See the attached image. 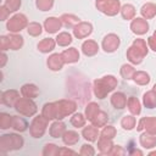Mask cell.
<instances>
[{"instance_id":"obj_1","label":"cell","mask_w":156,"mask_h":156,"mask_svg":"<svg viewBox=\"0 0 156 156\" xmlns=\"http://www.w3.org/2000/svg\"><path fill=\"white\" fill-rule=\"evenodd\" d=\"M76 110V104L72 101H60L55 104H46L43 108V116L48 119L63 118L65 116L72 113Z\"/></svg>"},{"instance_id":"obj_2","label":"cell","mask_w":156,"mask_h":156,"mask_svg":"<svg viewBox=\"0 0 156 156\" xmlns=\"http://www.w3.org/2000/svg\"><path fill=\"white\" fill-rule=\"evenodd\" d=\"M95 94L100 98V99H104L105 95L111 91L116 85H117V80L113 76H107V77H104L102 79L100 80H96L95 82Z\"/></svg>"},{"instance_id":"obj_3","label":"cell","mask_w":156,"mask_h":156,"mask_svg":"<svg viewBox=\"0 0 156 156\" xmlns=\"http://www.w3.org/2000/svg\"><path fill=\"white\" fill-rule=\"evenodd\" d=\"M146 52H147V49H146L145 41L141 39H138L134 41L133 46L128 50V57L133 63H140L143 60V56H145Z\"/></svg>"},{"instance_id":"obj_4","label":"cell","mask_w":156,"mask_h":156,"mask_svg":"<svg viewBox=\"0 0 156 156\" xmlns=\"http://www.w3.org/2000/svg\"><path fill=\"white\" fill-rule=\"evenodd\" d=\"M23 145V139L16 134H5L0 139V149L2 151L21 149Z\"/></svg>"},{"instance_id":"obj_5","label":"cell","mask_w":156,"mask_h":156,"mask_svg":"<svg viewBox=\"0 0 156 156\" xmlns=\"http://www.w3.org/2000/svg\"><path fill=\"white\" fill-rule=\"evenodd\" d=\"M96 7H99V10L102 11L104 13L112 16L119 11V1L118 0H98Z\"/></svg>"},{"instance_id":"obj_6","label":"cell","mask_w":156,"mask_h":156,"mask_svg":"<svg viewBox=\"0 0 156 156\" xmlns=\"http://www.w3.org/2000/svg\"><path fill=\"white\" fill-rule=\"evenodd\" d=\"M16 110L20 113H23L26 116H32L37 111V106L33 101L29 100V98L26 99H20L16 102Z\"/></svg>"},{"instance_id":"obj_7","label":"cell","mask_w":156,"mask_h":156,"mask_svg":"<svg viewBox=\"0 0 156 156\" xmlns=\"http://www.w3.org/2000/svg\"><path fill=\"white\" fill-rule=\"evenodd\" d=\"M46 122H48V118L46 117L44 118V116H38L37 118H34V121L30 124V134L34 138H40L45 132Z\"/></svg>"},{"instance_id":"obj_8","label":"cell","mask_w":156,"mask_h":156,"mask_svg":"<svg viewBox=\"0 0 156 156\" xmlns=\"http://www.w3.org/2000/svg\"><path fill=\"white\" fill-rule=\"evenodd\" d=\"M27 24V18L24 15H16L7 22V29L10 32H18Z\"/></svg>"},{"instance_id":"obj_9","label":"cell","mask_w":156,"mask_h":156,"mask_svg":"<svg viewBox=\"0 0 156 156\" xmlns=\"http://www.w3.org/2000/svg\"><path fill=\"white\" fill-rule=\"evenodd\" d=\"M119 45V38L115 34H108L107 37H105L104 41H102V48L106 52H112L115 51Z\"/></svg>"},{"instance_id":"obj_10","label":"cell","mask_w":156,"mask_h":156,"mask_svg":"<svg viewBox=\"0 0 156 156\" xmlns=\"http://www.w3.org/2000/svg\"><path fill=\"white\" fill-rule=\"evenodd\" d=\"M143 128L150 134H156V118H143L138 124V130H141Z\"/></svg>"},{"instance_id":"obj_11","label":"cell","mask_w":156,"mask_h":156,"mask_svg":"<svg viewBox=\"0 0 156 156\" xmlns=\"http://www.w3.org/2000/svg\"><path fill=\"white\" fill-rule=\"evenodd\" d=\"M130 28H132V30H133L134 33H136V34H144V33L147 32L149 24H147V22H146L145 20H143V18H135V20L132 22Z\"/></svg>"},{"instance_id":"obj_12","label":"cell","mask_w":156,"mask_h":156,"mask_svg":"<svg viewBox=\"0 0 156 156\" xmlns=\"http://www.w3.org/2000/svg\"><path fill=\"white\" fill-rule=\"evenodd\" d=\"M62 65H63V60H62V56L58 55V54L51 55V56L49 57V60H48V66H49L52 71H58V69H61Z\"/></svg>"},{"instance_id":"obj_13","label":"cell","mask_w":156,"mask_h":156,"mask_svg":"<svg viewBox=\"0 0 156 156\" xmlns=\"http://www.w3.org/2000/svg\"><path fill=\"white\" fill-rule=\"evenodd\" d=\"M61 56H62V60H63V62H76V61H78V58H79V52L74 49V48H71V49H68V50H65L62 54H61Z\"/></svg>"},{"instance_id":"obj_14","label":"cell","mask_w":156,"mask_h":156,"mask_svg":"<svg viewBox=\"0 0 156 156\" xmlns=\"http://www.w3.org/2000/svg\"><path fill=\"white\" fill-rule=\"evenodd\" d=\"M91 33V26L89 23H79L74 29V35L77 38H84Z\"/></svg>"},{"instance_id":"obj_15","label":"cell","mask_w":156,"mask_h":156,"mask_svg":"<svg viewBox=\"0 0 156 156\" xmlns=\"http://www.w3.org/2000/svg\"><path fill=\"white\" fill-rule=\"evenodd\" d=\"M140 144L143 145V147H154L156 145V138L154 136V134H150V133H144L141 134L140 136Z\"/></svg>"},{"instance_id":"obj_16","label":"cell","mask_w":156,"mask_h":156,"mask_svg":"<svg viewBox=\"0 0 156 156\" xmlns=\"http://www.w3.org/2000/svg\"><path fill=\"white\" fill-rule=\"evenodd\" d=\"M60 27H61V22L57 18H55V17L46 18V21H45V29H46V32L55 33V32H57L60 29Z\"/></svg>"},{"instance_id":"obj_17","label":"cell","mask_w":156,"mask_h":156,"mask_svg":"<svg viewBox=\"0 0 156 156\" xmlns=\"http://www.w3.org/2000/svg\"><path fill=\"white\" fill-rule=\"evenodd\" d=\"M7 39V48L12 49V50H17L22 46L23 44V38L21 35H10V37H6Z\"/></svg>"},{"instance_id":"obj_18","label":"cell","mask_w":156,"mask_h":156,"mask_svg":"<svg viewBox=\"0 0 156 156\" xmlns=\"http://www.w3.org/2000/svg\"><path fill=\"white\" fill-rule=\"evenodd\" d=\"M82 49H83V52H84L85 55L91 56V55H94V54L99 50V46H98V44H96L95 41H93V40H87V41L83 43Z\"/></svg>"},{"instance_id":"obj_19","label":"cell","mask_w":156,"mask_h":156,"mask_svg":"<svg viewBox=\"0 0 156 156\" xmlns=\"http://www.w3.org/2000/svg\"><path fill=\"white\" fill-rule=\"evenodd\" d=\"M111 102L113 106H116V108H123L127 104V98L122 93H115L111 98Z\"/></svg>"},{"instance_id":"obj_20","label":"cell","mask_w":156,"mask_h":156,"mask_svg":"<svg viewBox=\"0 0 156 156\" xmlns=\"http://www.w3.org/2000/svg\"><path fill=\"white\" fill-rule=\"evenodd\" d=\"M98 134H99V132H98L96 127H94V126H89L83 129V136L89 141H95L98 139L96 138Z\"/></svg>"},{"instance_id":"obj_21","label":"cell","mask_w":156,"mask_h":156,"mask_svg":"<svg viewBox=\"0 0 156 156\" xmlns=\"http://www.w3.org/2000/svg\"><path fill=\"white\" fill-rule=\"evenodd\" d=\"M22 94L26 96V98H29V99H33L38 95V88L33 84H26L22 87Z\"/></svg>"},{"instance_id":"obj_22","label":"cell","mask_w":156,"mask_h":156,"mask_svg":"<svg viewBox=\"0 0 156 156\" xmlns=\"http://www.w3.org/2000/svg\"><path fill=\"white\" fill-rule=\"evenodd\" d=\"M50 134L54 136V138H58L61 136L63 133H65V124L61 123V122H55L51 127H50Z\"/></svg>"},{"instance_id":"obj_23","label":"cell","mask_w":156,"mask_h":156,"mask_svg":"<svg viewBox=\"0 0 156 156\" xmlns=\"http://www.w3.org/2000/svg\"><path fill=\"white\" fill-rule=\"evenodd\" d=\"M78 140H79L78 133H76V132H73V130L65 132V134H63V143H65L66 145H73V144H76Z\"/></svg>"},{"instance_id":"obj_24","label":"cell","mask_w":156,"mask_h":156,"mask_svg":"<svg viewBox=\"0 0 156 156\" xmlns=\"http://www.w3.org/2000/svg\"><path fill=\"white\" fill-rule=\"evenodd\" d=\"M11 127L18 132H23L27 129V123L23 118L17 117V116H12V126Z\"/></svg>"},{"instance_id":"obj_25","label":"cell","mask_w":156,"mask_h":156,"mask_svg":"<svg viewBox=\"0 0 156 156\" xmlns=\"http://www.w3.org/2000/svg\"><path fill=\"white\" fill-rule=\"evenodd\" d=\"M112 147H113V145L111 143V139L100 138V140H99V149H100V151L102 154H110Z\"/></svg>"},{"instance_id":"obj_26","label":"cell","mask_w":156,"mask_h":156,"mask_svg":"<svg viewBox=\"0 0 156 156\" xmlns=\"http://www.w3.org/2000/svg\"><path fill=\"white\" fill-rule=\"evenodd\" d=\"M144 104L149 108H152L156 106V91L155 90L149 91L144 95Z\"/></svg>"},{"instance_id":"obj_27","label":"cell","mask_w":156,"mask_h":156,"mask_svg":"<svg viewBox=\"0 0 156 156\" xmlns=\"http://www.w3.org/2000/svg\"><path fill=\"white\" fill-rule=\"evenodd\" d=\"M55 48V41L52 39H44L41 43L38 44V49L41 52H49Z\"/></svg>"},{"instance_id":"obj_28","label":"cell","mask_w":156,"mask_h":156,"mask_svg":"<svg viewBox=\"0 0 156 156\" xmlns=\"http://www.w3.org/2000/svg\"><path fill=\"white\" fill-rule=\"evenodd\" d=\"M155 13H156V7H155V5H152V4H146V5H144L143 9H141V15H143L144 17H146V18L154 17Z\"/></svg>"},{"instance_id":"obj_29","label":"cell","mask_w":156,"mask_h":156,"mask_svg":"<svg viewBox=\"0 0 156 156\" xmlns=\"http://www.w3.org/2000/svg\"><path fill=\"white\" fill-rule=\"evenodd\" d=\"M99 105H96V104H94V102H91V104H89V106L87 107V110H85V113H87V118L89 119V121H91L98 113H99Z\"/></svg>"},{"instance_id":"obj_30","label":"cell","mask_w":156,"mask_h":156,"mask_svg":"<svg viewBox=\"0 0 156 156\" xmlns=\"http://www.w3.org/2000/svg\"><path fill=\"white\" fill-rule=\"evenodd\" d=\"M17 95V91L15 90H7L2 94V104H6V105H12L13 101L16 100V98H12V96H16Z\"/></svg>"},{"instance_id":"obj_31","label":"cell","mask_w":156,"mask_h":156,"mask_svg":"<svg viewBox=\"0 0 156 156\" xmlns=\"http://www.w3.org/2000/svg\"><path fill=\"white\" fill-rule=\"evenodd\" d=\"M134 80H135L138 84L144 85V84H147V83L150 82V77H149V74L145 73V72H136V73H134Z\"/></svg>"},{"instance_id":"obj_32","label":"cell","mask_w":156,"mask_h":156,"mask_svg":"<svg viewBox=\"0 0 156 156\" xmlns=\"http://www.w3.org/2000/svg\"><path fill=\"white\" fill-rule=\"evenodd\" d=\"M127 104H128V108L130 110L132 113H134V115H139L140 113V104L135 98L129 99L127 101Z\"/></svg>"},{"instance_id":"obj_33","label":"cell","mask_w":156,"mask_h":156,"mask_svg":"<svg viewBox=\"0 0 156 156\" xmlns=\"http://www.w3.org/2000/svg\"><path fill=\"white\" fill-rule=\"evenodd\" d=\"M56 39H57L58 45H61V46H66V45H68V44L72 43V37L68 33H66V32L58 34V37Z\"/></svg>"},{"instance_id":"obj_34","label":"cell","mask_w":156,"mask_h":156,"mask_svg":"<svg viewBox=\"0 0 156 156\" xmlns=\"http://www.w3.org/2000/svg\"><path fill=\"white\" fill-rule=\"evenodd\" d=\"M11 126H12V116L1 113L0 115V127L2 129H6V128H10Z\"/></svg>"},{"instance_id":"obj_35","label":"cell","mask_w":156,"mask_h":156,"mask_svg":"<svg viewBox=\"0 0 156 156\" xmlns=\"http://www.w3.org/2000/svg\"><path fill=\"white\" fill-rule=\"evenodd\" d=\"M121 123H122V127L124 129L130 130V129H133L135 127V118L132 117V116H126V117H123Z\"/></svg>"},{"instance_id":"obj_36","label":"cell","mask_w":156,"mask_h":156,"mask_svg":"<svg viewBox=\"0 0 156 156\" xmlns=\"http://www.w3.org/2000/svg\"><path fill=\"white\" fill-rule=\"evenodd\" d=\"M4 6L6 7V10L9 12H13L21 6V0H6Z\"/></svg>"},{"instance_id":"obj_37","label":"cell","mask_w":156,"mask_h":156,"mask_svg":"<svg viewBox=\"0 0 156 156\" xmlns=\"http://www.w3.org/2000/svg\"><path fill=\"white\" fill-rule=\"evenodd\" d=\"M71 123H72L76 128H80V127H83V126H84L85 119H84V117H83V115H82V113H77V115H74V116L72 117Z\"/></svg>"},{"instance_id":"obj_38","label":"cell","mask_w":156,"mask_h":156,"mask_svg":"<svg viewBox=\"0 0 156 156\" xmlns=\"http://www.w3.org/2000/svg\"><path fill=\"white\" fill-rule=\"evenodd\" d=\"M134 13H135V11H134V7L132 5H124L122 7V16L124 18L129 20V18H132L134 16Z\"/></svg>"},{"instance_id":"obj_39","label":"cell","mask_w":156,"mask_h":156,"mask_svg":"<svg viewBox=\"0 0 156 156\" xmlns=\"http://www.w3.org/2000/svg\"><path fill=\"white\" fill-rule=\"evenodd\" d=\"M121 73H122V76H123L126 79H129L132 76H134L135 71H134V68H133L132 66H129V65H123V66H122V69H121Z\"/></svg>"},{"instance_id":"obj_40","label":"cell","mask_w":156,"mask_h":156,"mask_svg":"<svg viewBox=\"0 0 156 156\" xmlns=\"http://www.w3.org/2000/svg\"><path fill=\"white\" fill-rule=\"evenodd\" d=\"M116 134V129L112 126H107L105 127V129L101 133V138H106V139H112Z\"/></svg>"},{"instance_id":"obj_41","label":"cell","mask_w":156,"mask_h":156,"mask_svg":"<svg viewBox=\"0 0 156 156\" xmlns=\"http://www.w3.org/2000/svg\"><path fill=\"white\" fill-rule=\"evenodd\" d=\"M37 6L41 11H48L52 6V0H37Z\"/></svg>"},{"instance_id":"obj_42","label":"cell","mask_w":156,"mask_h":156,"mask_svg":"<svg viewBox=\"0 0 156 156\" xmlns=\"http://www.w3.org/2000/svg\"><path fill=\"white\" fill-rule=\"evenodd\" d=\"M57 152H58V147L55 144H46L43 151L44 155H57Z\"/></svg>"},{"instance_id":"obj_43","label":"cell","mask_w":156,"mask_h":156,"mask_svg":"<svg viewBox=\"0 0 156 156\" xmlns=\"http://www.w3.org/2000/svg\"><path fill=\"white\" fill-rule=\"evenodd\" d=\"M28 33L30 35H39L41 33V27L39 23H30L28 27Z\"/></svg>"},{"instance_id":"obj_44","label":"cell","mask_w":156,"mask_h":156,"mask_svg":"<svg viewBox=\"0 0 156 156\" xmlns=\"http://www.w3.org/2000/svg\"><path fill=\"white\" fill-rule=\"evenodd\" d=\"M80 154L82 155H85V154H89V155H94L95 154V151H94V149L90 146V145H83L82 146V150H80Z\"/></svg>"},{"instance_id":"obj_45","label":"cell","mask_w":156,"mask_h":156,"mask_svg":"<svg viewBox=\"0 0 156 156\" xmlns=\"http://www.w3.org/2000/svg\"><path fill=\"white\" fill-rule=\"evenodd\" d=\"M151 155H156V151H154V152H151Z\"/></svg>"},{"instance_id":"obj_46","label":"cell","mask_w":156,"mask_h":156,"mask_svg":"<svg viewBox=\"0 0 156 156\" xmlns=\"http://www.w3.org/2000/svg\"><path fill=\"white\" fill-rule=\"evenodd\" d=\"M154 90H155V91H156V85H155V87H154Z\"/></svg>"},{"instance_id":"obj_47","label":"cell","mask_w":156,"mask_h":156,"mask_svg":"<svg viewBox=\"0 0 156 156\" xmlns=\"http://www.w3.org/2000/svg\"><path fill=\"white\" fill-rule=\"evenodd\" d=\"M155 38H156V32H155Z\"/></svg>"}]
</instances>
